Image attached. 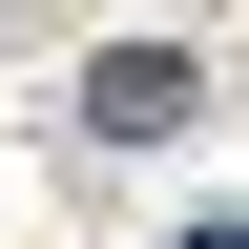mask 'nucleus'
Segmentation results:
<instances>
[{
    "label": "nucleus",
    "instance_id": "nucleus-1",
    "mask_svg": "<svg viewBox=\"0 0 249 249\" xmlns=\"http://www.w3.org/2000/svg\"><path fill=\"white\" fill-rule=\"evenodd\" d=\"M187 104H208V83H187V62H166V42H124V62H104V83H83V145H166V124H187Z\"/></svg>",
    "mask_w": 249,
    "mask_h": 249
},
{
    "label": "nucleus",
    "instance_id": "nucleus-2",
    "mask_svg": "<svg viewBox=\"0 0 249 249\" xmlns=\"http://www.w3.org/2000/svg\"><path fill=\"white\" fill-rule=\"evenodd\" d=\"M166 249H249V208H208V229H166Z\"/></svg>",
    "mask_w": 249,
    "mask_h": 249
}]
</instances>
